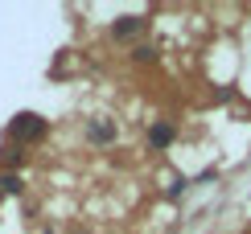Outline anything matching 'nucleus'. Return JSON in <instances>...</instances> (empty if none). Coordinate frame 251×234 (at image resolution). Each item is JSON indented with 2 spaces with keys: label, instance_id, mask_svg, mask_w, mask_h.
Returning a JSON list of instances; mask_svg holds the SVG:
<instances>
[{
  "label": "nucleus",
  "instance_id": "nucleus-1",
  "mask_svg": "<svg viewBox=\"0 0 251 234\" xmlns=\"http://www.w3.org/2000/svg\"><path fill=\"white\" fill-rule=\"evenodd\" d=\"M8 132H13L17 140H41V136H46V119L33 115V111H21V115H13V127H8Z\"/></svg>",
  "mask_w": 251,
  "mask_h": 234
},
{
  "label": "nucleus",
  "instance_id": "nucleus-2",
  "mask_svg": "<svg viewBox=\"0 0 251 234\" xmlns=\"http://www.w3.org/2000/svg\"><path fill=\"white\" fill-rule=\"evenodd\" d=\"M140 29H144V21H140V17H120L111 33H116V37H136Z\"/></svg>",
  "mask_w": 251,
  "mask_h": 234
},
{
  "label": "nucleus",
  "instance_id": "nucleus-3",
  "mask_svg": "<svg viewBox=\"0 0 251 234\" xmlns=\"http://www.w3.org/2000/svg\"><path fill=\"white\" fill-rule=\"evenodd\" d=\"M149 144H152V148H165V144H173V123H152V132H149Z\"/></svg>",
  "mask_w": 251,
  "mask_h": 234
},
{
  "label": "nucleus",
  "instance_id": "nucleus-4",
  "mask_svg": "<svg viewBox=\"0 0 251 234\" xmlns=\"http://www.w3.org/2000/svg\"><path fill=\"white\" fill-rule=\"evenodd\" d=\"M87 136H91V140H95V144H107L111 136H116V127H111L107 119H99V123H91V132H87Z\"/></svg>",
  "mask_w": 251,
  "mask_h": 234
},
{
  "label": "nucleus",
  "instance_id": "nucleus-5",
  "mask_svg": "<svg viewBox=\"0 0 251 234\" xmlns=\"http://www.w3.org/2000/svg\"><path fill=\"white\" fill-rule=\"evenodd\" d=\"M0 185H4V189H8V193H21V177H13V173H8L4 181H0Z\"/></svg>",
  "mask_w": 251,
  "mask_h": 234
},
{
  "label": "nucleus",
  "instance_id": "nucleus-6",
  "mask_svg": "<svg viewBox=\"0 0 251 234\" xmlns=\"http://www.w3.org/2000/svg\"><path fill=\"white\" fill-rule=\"evenodd\" d=\"M152 58H156L152 46H140V49H136V62H152Z\"/></svg>",
  "mask_w": 251,
  "mask_h": 234
}]
</instances>
